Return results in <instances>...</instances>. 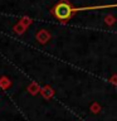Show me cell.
<instances>
[{"instance_id": "6da1fadb", "label": "cell", "mask_w": 117, "mask_h": 121, "mask_svg": "<svg viewBox=\"0 0 117 121\" xmlns=\"http://www.w3.org/2000/svg\"><path fill=\"white\" fill-rule=\"evenodd\" d=\"M108 8H117V4H108V5H92V6H82V8H72L68 3H59L57 4L53 13L59 20H68L72 14L77 11H86V10H96V9H108Z\"/></svg>"}]
</instances>
